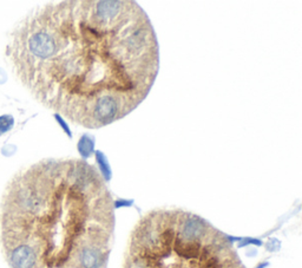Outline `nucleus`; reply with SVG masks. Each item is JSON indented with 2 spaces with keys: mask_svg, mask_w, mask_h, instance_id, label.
I'll return each mask as SVG.
<instances>
[{
  "mask_svg": "<svg viewBox=\"0 0 302 268\" xmlns=\"http://www.w3.org/2000/svg\"><path fill=\"white\" fill-rule=\"evenodd\" d=\"M22 71L39 101L73 124L102 129L150 94L160 71L153 23L132 0L42 6L23 31Z\"/></svg>",
  "mask_w": 302,
  "mask_h": 268,
  "instance_id": "1",
  "label": "nucleus"
},
{
  "mask_svg": "<svg viewBox=\"0 0 302 268\" xmlns=\"http://www.w3.org/2000/svg\"><path fill=\"white\" fill-rule=\"evenodd\" d=\"M24 241L38 268H105L113 241L115 202L106 178L82 159L33 167L17 190Z\"/></svg>",
  "mask_w": 302,
  "mask_h": 268,
  "instance_id": "2",
  "label": "nucleus"
},
{
  "mask_svg": "<svg viewBox=\"0 0 302 268\" xmlns=\"http://www.w3.org/2000/svg\"><path fill=\"white\" fill-rule=\"evenodd\" d=\"M10 263L12 268H38L36 250L26 243H19L10 253Z\"/></svg>",
  "mask_w": 302,
  "mask_h": 268,
  "instance_id": "3",
  "label": "nucleus"
},
{
  "mask_svg": "<svg viewBox=\"0 0 302 268\" xmlns=\"http://www.w3.org/2000/svg\"><path fill=\"white\" fill-rule=\"evenodd\" d=\"M13 123H15V119L10 115L0 116V135L10 131L13 126Z\"/></svg>",
  "mask_w": 302,
  "mask_h": 268,
  "instance_id": "4",
  "label": "nucleus"
},
{
  "mask_svg": "<svg viewBox=\"0 0 302 268\" xmlns=\"http://www.w3.org/2000/svg\"><path fill=\"white\" fill-rule=\"evenodd\" d=\"M239 268H243V266H241V267H239Z\"/></svg>",
  "mask_w": 302,
  "mask_h": 268,
  "instance_id": "5",
  "label": "nucleus"
}]
</instances>
